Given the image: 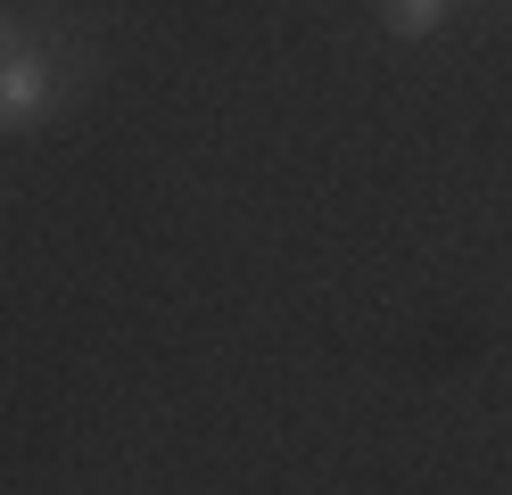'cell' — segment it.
Masks as SVG:
<instances>
[{"instance_id": "1", "label": "cell", "mask_w": 512, "mask_h": 495, "mask_svg": "<svg viewBox=\"0 0 512 495\" xmlns=\"http://www.w3.org/2000/svg\"><path fill=\"white\" fill-rule=\"evenodd\" d=\"M58 91H67V75H58L50 50H25V58H0V132H25L42 124L58 108Z\"/></svg>"}, {"instance_id": "2", "label": "cell", "mask_w": 512, "mask_h": 495, "mask_svg": "<svg viewBox=\"0 0 512 495\" xmlns=\"http://www.w3.org/2000/svg\"><path fill=\"white\" fill-rule=\"evenodd\" d=\"M455 0H380V17H389V33H430Z\"/></svg>"}, {"instance_id": "3", "label": "cell", "mask_w": 512, "mask_h": 495, "mask_svg": "<svg viewBox=\"0 0 512 495\" xmlns=\"http://www.w3.org/2000/svg\"><path fill=\"white\" fill-rule=\"evenodd\" d=\"M25 50H42V33H34V17L0 9V58H25Z\"/></svg>"}]
</instances>
